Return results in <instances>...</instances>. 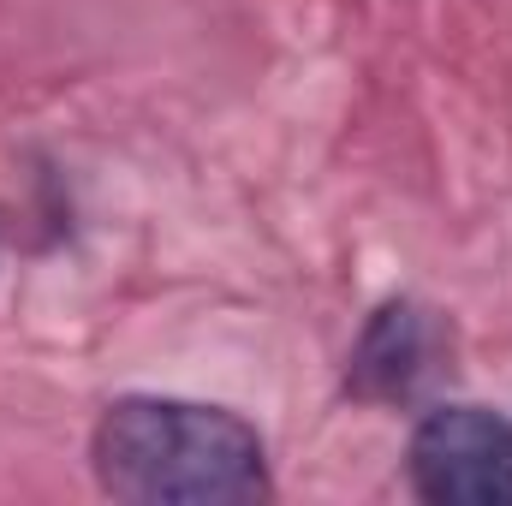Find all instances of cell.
I'll use <instances>...</instances> for the list:
<instances>
[{"label": "cell", "mask_w": 512, "mask_h": 506, "mask_svg": "<svg viewBox=\"0 0 512 506\" xmlns=\"http://www.w3.org/2000/svg\"><path fill=\"white\" fill-rule=\"evenodd\" d=\"M96 477L137 506H221L262 495V441L221 405L120 399L96 423Z\"/></svg>", "instance_id": "1"}, {"label": "cell", "mask_w": 512, "mask_h": 506, "mask_svg": "<svg viewBox=\"0 0 512 506\" xmlns=\"http://www.w3.org/2000/svg\"><path fill=\"white\" fill-rule=\"evenodd\" d=\"M411 483L441 506H512V423L483 405H441L411 435Z\"/></svg>", "instance_id": "2"}, {"label": "cell", "mask_w": 512, "mask_h": 506, "mask_svg": "<svg viewBox=\"0 0 512 506\" xmlns=\"http://www.w3.org/2000/svg\"><path fill=\"white\" fill-rule=\"evenodd\" d=\"M429 358H435V322L417 304H387V310H376V322L358 340L352 381L370 399H405L429 376Z\"/></svg>", "instance_id": "3"}]
</instances>
